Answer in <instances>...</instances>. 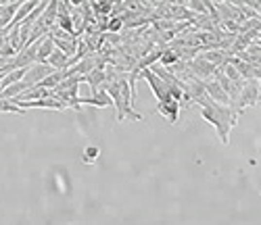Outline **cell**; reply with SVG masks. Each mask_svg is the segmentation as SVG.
<instances>
[{"label": "cell", "instance_id": "6da1fadb", "mask_svg": "<svg viewBox=\"0 0 261 225\" xmlns=\"http://www.w3.org/2000/svg\"><path fill=\"white\" fill-rule=\"evenodd\" d=\"M21 4L23 2H2V6H0V30H4V27H9L13 23V19L17 15V9H21Z\"/></svg>", "mask_w": 261, "mask_h": 225}, {"label": "cell", "instance_id": "7a4b0ae2", "mask_svg": "<svg viewBox=\"0 0 261 225\" xmlns=\"http://www.w3.org/2000/svg\"><path fill=\"white\" fill-rule=\"evenodd\" d=\"M52 44H54L52 40H44V42L40 44V48H38V56H36V61L40 63V65H44L46 59H51V54H52Z\"/></svg>", "mask_w": 261, "mask_h": 225}, {"label": "cell", "instance_id": "3957f363", "mask_svg": "<svg viewBox=\"0 0 261 225\" xmlns=\"http://www.w3.org/2000/svg\"><path fill=\"white\" fill-rule=\"evenodd\" d=\"M0 112H19V115H21V112H23V109H19L17 104H13L9 98H2V96H0Z\"/></svg>", "mask_w": 261, "mask_h": 225}, {"label": "cell", "instance_id": "277c9868", "mask_svg": "<svg viewBox=\"0 0 261 225\" xmlns=\"http://www.w3.org/2000/svg\"><path fill=\"white\" fill-rule=\"evenodd\" d=\"M51 65H54V67H65L67 65V61H65V54L63 52H52L51 54Z\"/></svg>", "mask_w": 261, "mask_h": 225}, {"label": "cell", "instance_id": "5b68a950", "mask_svg": "<svg viewBox=\"0 0 261 225\" xmlns=\"http://www.w3.org/2000/svg\"><path fill=\"white\" fill-rule=\"evenodd\" d=\"M9 46V33H6L4 30H0V54H2V50Z\"/></svg>", "mask_w": 261, "mask_h": 225}, {"label": "cell", "instance_id": "8992f818", "mask_svg": "<svg viewBox=\"0 0 261 225\" xmlns=\"http://www.w3.org/2000/svg\"><path fill=\"white\" fill-rule=\"evenodd\" d=\"M98 13H109L111 11V2H94L92 4Z\"/></svg>", "mask_w": 261, "mask_h": 225}, {"label": "cell", "instance_id": "52a82bcc", "mask_svg": "<svg viewBox=\"0 0 261 225\" xmlns=\"http://www.w3.org/2000/svg\"><path fill=\"white\" fill-rule=\"evenodd\" d=\"M98 157V148H88L86 150V161H88V163H90V161H94Z\"/></svg>", "mask_w": 261, "mask_h": 225}, {"label": "cell", "instance_id": "ba28073f", "mask_svg": "<svg viewBox=\"0 0 261 225\" xmlns=\"http://www.w3.org/2000/svg\"><path fill=\"white\" fill-rule=\"evenodd\" d=\"M107 27H109V30H113V32H117L119 27H122V21H119V19H113V21H111V23H109Z\"/></svg>", "mask_w": 261, "mask_h": 225}, {"label": "cell", "instance_id": "9c48e42d", "mask_svg": "<svg viewBox=\"0 0 261 225\" xmlns=\"http://www.w3.org/2000/svg\"><path fill=\"white\" fill-rule=\"evenodd\" d=\"M0 65H6V59H2V56H0Z\"/></svg>", "mask_w": 261, "mask_h": 225}, {"label": "cell", "instance_id": "30bf717a", "mask_svg": "<svg viewBox=\"0 0 261 225\" xmlns=\"http://www.w3.org/2000/svg\"><path fill=\"white\" fill-rule=\"evenodd\" d=\"M0 6H2V2H0Z\"/></svg>", "mask_w": 261, "mask_h": 225}]
</instances>
